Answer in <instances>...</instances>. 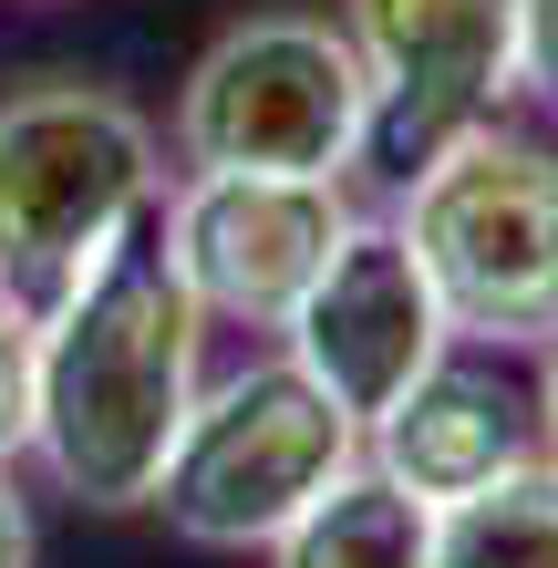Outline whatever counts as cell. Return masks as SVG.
Masks as SVG:
<instances>
[{
    "label": "cell",
    "mask_w": 558,
    "mask_h": 568,
    "mask_svg": "<svg viewBox=\"0 0 558 568\" xmlns=\"http://www.w3.org/2000/svg\"><path fill=\"white\" fill-rule=\"evenodd\" d=\"M196 352H207V311L166 270L155 207L73 290L31 311V455L73 507L93 517L155 507V476L196 404Z\"/></svg>",
    "instance_id": "cell-1"
},
{
    "label": "cell",
    "mask_w": 558,
    "mask_h": 568,
    "mask_svg": "<svg viewBox=\"0 0 558 568\" xmlns=\"http://www.w3.org/2000/svg\"><path fill=\"white\" fill-rule=\"evenodd\" d=\"M404 176L414 186L393 227L414 239L455 342L538 352L558 331V145L476 124V135L414 155Z\"/></svg>",
    "instance_id": "cell-2"
},
{
    "label": "cell",
    "mask_w": 558,
    "mask_h": 568,
    "mask_svg": "<svg viewBox=\"0 0 558 568\" xmlns=\"http://www.w3.org/2000/svg\"><path fill=\"white\" fill-rule=\"evenodd\" d=\"M155 207V124L104 83H31L0 104V290L42 311Z\"/></svg>",
    "instance_id": "cell-3"
},
{
    "label": "cell",
    "mask_w": 558,
    "mask_h": 568,
    "mask_svg": "<svg viewBox=\"0 0 558 568\" xmlns=\"http://www.w3.org/2000/svg\"><path fill=\"white\" fill-rule=\"evenodd\" d=\"M352 465H363V424L280 352L227 383H196L176 455L155 476V507H166V527L186 548H270Z\"/></svg>",
    "instance_id": "cell-4"
},
{
    "label": "cell",
    "mask_w": 558,
    "mask_h": 568,
    "mask_svg": "<svg viewBox=\"0 0 558 568\" xmlns=\"http://www.w3.org/2000/svg\"><path fill=\"white\" fill-rule=\"evenodd\" d=\"M373 145V83L352 31L270 11L196 52L176 93V155L207 176H352Z\"/></svg>",
    "instance_id": "cell-5"
},
{
    "label": "cell",
    "mask_w": 558,
    "mask_h": 568,
    "mask_svg": "<svg viewBox=\"0 0 558 568\" xmlns=\"http://www.w3.org/2000/svg\"><path fill=\"white\" fill-rule=\"evenodd\" d=\"M342 227H352L342 176H207V165H186V186L155 196V239H166V270L186 280V300L248 331H280L301 311Z\"/></svg>",
    "instance_id": "cell-6"
},
{
    "label": "cell",
    "mask_w": 558,
    "mask_h": 568,
    "mask_svg": "<svg viewBox=\"0 0 558 568\" xmlns=\"http://www.w3.org/2000/svg\"><path fill=\"white\" fill-rule=\"evenodd\" d=\"M280 331H290V362H301L352 424L404 404L414 373H435L445 342H455L445 300H435V280H424V258H414V239L393 217H352L342 248L321 258V280L301 290V311Z\"/></svg>",
    "instance_id": "cell-7"
},
{
    "label": "cell",
    "mask_w": 558,
    "mask_h": 568,
    "mask_svg": "<svg viewBox=\"0 0 558 568\" xmlns=\"http://www.w3.org/2000/svg\"><path fill=\"white\" fill-rule=\"evenodd\" d=\"M352 52L373 83V145L393 165L497 124L517 93V0H352Z\"/></svg>",
    "instance_id": "cell-8"
},
{
    "label": "cell",
    "mask_w": 558,
    "mask_h": 568,
    "mask_svg": "<svg viewBox=\"0 0 558 568\" xmlns=\"http://www.w3.org/2000/svg\"><path fill=\"white\" fill-rule=\"evenodd\" d=\"M363 455L383 465L393 486H414L424 507H455V496L497 486L507 465H528V404L476 373V362H435V373H414L404 404H383L363 424Z\"/></svg>",
    "instance_id": "cell-9"
},
{
    "label": "cell",
    "mask_w": 558,
    "mask_h": 568,
    "mask_svg": "<svg viewBox=\"0 0 558 568\" xmlns=\"http://www.w3.org/2000/svg\"><path fill=\"white\" fill-rule=\"evenodd\" d=\"M270 568H435V507L363 455L270 538Z\"/></svg>",
    "instance_id": "cell-10"
},
{
    "label": "cell",
    "mask_w": 558,
    "mask_h": 568,
    "mask_svg": "<svg viewBox=\"0 0 558 568\" xmlns=\"http://www.w3.org/2000/svg\"><path fill=\"white\" fill-rule=\"evenodd\" d=\"M435 568H558V455L435 507Z\"/></svg>",
    "instance_id": "cell-11"
},
{
    "label": "cell",
    "mask_w": 558,
    "mask_h": 568,
    "mask_svg": "<svg viewBox=\"0 0 558 568\" xmlns=\"http://www.w3.org/2000/svg\"><path fill=\"white\" fill-rule=\"evenodd\" d=\"M31 445V311L0 290V465Z\"/></svg>",
    "instance_id": "cell-12"
},
{
    "label": "cell",
    "mask_w": 558,
    "mask_h": 568,
    "mask_svg": "<svg viewBox=\"0 0 558 568\" xmlns=\"http://www.w3.org/2000/svg\"><path fill=\"white\" fill-rule=\"evenodd\" d=\"M517 93L558 114V0H517Z\"/></svg>",
    "instance_id": "cell-13"
},
{
    "label": "cell",
    "mask_w": 558,
    "mask_h": 568,
    "mask_svg": "<svg viewBox=\"0 0 558 568\" xmlns=\"http://www.w3.org/2000/svg\"><path fill=\"white\" fill-rule=\"evenodd\" d=\"M42 558V527H31V496L11 486V465H0V568H31Z\"/></svg>",
    "instance_id": "cell-14"
},
{
    "label": "cell",
    "mask_w": 558,
    "mask_h": 568,
    "mask_svg": "<svg viewBox=\"0 0 558 568\" xmlns=\"http://www.w3.org/2000/svg\"><path fill=\"white\" fill-rule=\"evenodd\" d=\"M548 362H538V434H548V455H558V331L538 342Z\"/></svg>",
    "instance_id": "cell-15"
}]
</instances>
